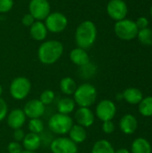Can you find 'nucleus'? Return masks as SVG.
<instances>
[{"instance_id": "nucleus-29", "label": "nucleus", "mask_w": 152, "mask_h": 153, "mask_svg": "<svg viewBox=\"0 0 152 153\" xmlns=\"http://www.w3.org/2000/svg\"><path fill=\"white\" fill-rule=\"evenodd\" d=\"M56 95L55 92L51 90H45L41 92L40 96H39V100L45 105H50L51 103H53V101L55 100Z\"/></svg>"}, {"instance_id": "nucleus-33", "label": "nucleus", "mask_w": 152, "mask_h": 153, "mask_svg": "<svg viewBox=\"0 0 152 153\" xmlns=\"http://www.w3.org/2000/svg\"><path fill=\"white\" fill-rule=\"evenodd\" d=\"M102 130L105 134H111L115 131V124L113 123L112 120L105 121L103 122V125H102Z\"/></svg>"}, {"instance_id": "nucleus-6", "label": "nucleus", "mask_w": 152, "mask_h": 153, "mask_svg": "<svg viewBox=\"0 0 152 153\" xmlns=\"http://www.w3.org/2000/svg\"><path fill=\"white\" fill-rule=\"evenodd\" d=\"M31 90V83L30 80L23 76L14 78L10 84V94L13 99L16 100H22L28 97Z\"/></svg>"}, {"instance_id": "nucleus-4", "label": "nucleus", "mask_w": 152, "mask_h": 153, "mask_svg": "<svg viewBox=\"0 0 152 153\" xmlns=\"http://www.w3.org/2000/svg\"><path fill=\"white\" fill-rule=\"evenodd\" d=\"M47 125L51 132L56 134L64 135L69 133L73 125V121L69 115H65L57 112L49 118Z\"/></svg>"}, {"instance_id": "nucleus-26", "label": "nucleus", "mask_w": 152, "mask_h": 153, "mask_svg": "<svg viewBox=\"0 0 152 153\" xmlns=\"http://www.w3.org/2000/svg\"><path fill=\"white\" fill-rule=\"evenodd\" d=\"M97 73V66L89 62L88 64L82 65V66H80L79 68V75L82 78V79H90L92 78Z\"/></svg>"}, {"instance_id": "nucleus-40", "label": "nucleus", "mask_w": 152, "mask_h": 153, "mask_svg": "<svg viewBox=\"0 0 152 153\" xmlns=\"http://www.w3.org/2000/svg\"><path fill=\"white\" fill-rule=\"evenodd\" d=\"M151 17H152V5H151Z\"/></svg>"}, {"instance_id": "nucleus-13", "label": "nucleus", "mask_w": 152, "mask_h": 153, "mask_svg": "<svg viewBox=\"0 0 152 153\" xmlns=\"http://www.w3.org/2000/svg\"><path fill=\"white\" fill-rule=\"evenodd\" d=\"M77 125L86 127H90L95 121V115L90 108H79L74 114Z\"/></svg>"}, {"instance_id": "nucleus-14", "label": "nucleus", "mask_w": 152, "mask_h": 153, "mask_svg": "<svg viewBox=\"0 0 152 153\" xmlns=\"http://www.w3.org/2000/svg\"><path fill=\"white\" fill-rule=\"evenodd\" d=\"M26 118L27 117L22 108H14L7 114V125L13 130L19 129L23 126Z\"/></svg>"}, {"instance_id": "nucleus-2", "label": "nucleus", "mask_w": 152, "mask_h": 153, "mask_svg": "<svg viewBox=\"0 0 152 153\" xmlns=\"http://www.w3.org/2000/svg\"><path fill=\"white\" fill-rule=\"evenodd\" d=\"M97 27L91 21H83L75 30V42L78 48L88 49L92 47L97 39Z\"/></svg>"}, {"instance_id": "nucleus-31", "label": "nucleus", "mask_w": 152, "mask_h": 153, "mask_svg": "<svg viewBox=\"0 0 152 153\" xmlns=\"http://www.w3.org/2000/svg\"><path fill=\"white\" fill-rule=\"evenodd\" d=\"M13 6V0H0V13L9 12Z\"/></svg>"}, {"instance_id": "nucleus-27", "label": "nucleus", "mask_w": 152, "mask_h": 153, "mask_svg": "<svg viewBox=\"0 0 152 153\" xmlns=\"http://www.w3.org/2000/svg\"><path fill=\"white\" fill-rule=\"evenodd\" d=\"M137 38L139 41L145 46H151L152 45V30L150 28H144L139 30Z\"/></svg>"}, {"instance_id": "nucleus-36", "label": "nucleus", "mask_w": 152, "mask_h": 153, "mask_svg": "<svg viewBox=\"0 0 152 153\" xmlns=\"http://www.w3.org/2000/svg\"><path fill=\"white\" fill-rule=\"evenodd\" d=\"M137 27L139 30H142V29H144V28H147L148 25H149V21L146 17L144 16H142V17H139L137 19V21L135 22Z\"/></svg>"}, {"instance_id": "nucleus-32", "label": "nucleus", "mask_w": 152, "mask_h": 153, "mask_svg": "<svg viewBox=\"0 0 152 153\" xmlns=\"http://www.w3.org/2000/svg\"><path fill=\"white\" fill-rule=\"evenodd\" d=\"M8 114V106L4 99L0 97V122L6 118Z\"/></svg>"}, {"instance_id": "nucleus-8", "label": "nucleus", "mask_w": 152, "mask_h": 153, "mask_svg": "<svg viewBox=\"0 0 152 153\" xmlns=\"http://www.w3.org/2000/svg\"><path fill=\"white\" fill-rule=\"evenodd\" d=\"M29 11L36 21H44L51 13V7L47 0H30Z\"/></svg>"}, {"instance_id": "nucleus-12", "label": "nucleus", "mask_w": 152, "mask_h": 153, "mask_svg": "<svg viewBox=\"0 0 152 153\" xmlns=\"http://www.w3.org/2000/svg\"><path fill=\"white\" fill-rule=\"evenodd\" d=\"M46 106L39 100H29L23 108V112L26 117L30 119L32 118H40L45 113Z\"/></svg>"}, {"instance_id": "nucleus-35", "label": "nucleus", "mask_w": 152, "mask_h": 153, "mask_svg": "<svg viewBox=\"0 0 152 153\" xmlns=\"http://www.w3.org/2000/svg\"><path fill=\"white\" fill-rule=\"evenodd\" d=\"M24 136H25V133L24 131L22 129V128H19V129H15L13 130V138L15 142H22V140L24 139Z\"/></svg>"}, {"instance_id": "nucleus-18", "label": "nucleus", "mask_w": 152, "mask_h": 153, "mask_svg": "<svg viewBox=\"0 0 152 153\" xmlns=\"http://www.w3.org/2000/svg\"><path fill=\"white\" fill-rule=\"evenodd\" d=\"M70 60L76 65L82 66L86 64H88L90 62V56L89 54L87 53V51L83 48H73L69 55Z\"/></svg>"}, {"instance_id": "nucleus-9", "label": "nucleus", "mask_w": 152, "mask_h": 153, "mask_svg": "<svg viewBox=\"0 0 152 153\" xmlns=\"http://www.w3.org/2000/svg\"><path fill=\"white\" fill-rule=\"evenodd\" d=\"M50 151L52 153H78V147L69 137H58L50 143Z\"/></svg>"}, {"instance_id": "nucleus-11", "label": "nucleus", "mask_w": 152, "mask_h": 153, "mask_svg": "<svg viewBox=\"0 0 152 153\" xmlns=\"http://www.w3.org/2000/svg\"><path fill=\"white\" fill-rule=\"evenodd\" d=\"M107 12L111 19L118 22L125 19L128 7L124 0H110L107 5Z\"/></svg>"}, {"instance_id": "nucleus-39", "label": "nucleus", "mask_w": 152, "mask_h": 153, "mask_svg": "<svg viewBox=\"0 0 152 153\" xmlns=\"http://www.w3.org/2000/svg\"><path fill=\"white\" fill-rule=\"evenodd\" d=\"M2 93H3V87H2V85L0 84V96L2 95Z\"/></svg>"}, {"instance_id": "nucleus-20", "label": "nucleus", "mask_w": 152, "mask_h": 153, "mask_svg": "<svg viewBox=\"0 0 152 153\" xmlns=\"http://www.w3.org/2000/svg\"><path fill=\"white\" fill-rule=\"evenodd\" d=\"M69 138L76 144L82 143L87 139V132L86 129L80 126V125H73L72 128L70 129L69 133Z\"/></svg>"}, {"instance_id": "nucleus-16", "label": "nucleus", "mask_w": 152, "mask_h": 153, "mask_svg": "<svg viewBox=\"0 0 152 153\" xmlns=\"http://www.w3.org/2000/svg\"><path fill=\"white\" fill-rule=\"evenodd\" d=\"M41 143L42 142L40 135L30 132L25 134L24 139L22 140V147L24 148V150L30 152H36L37 150H39Z\"/></svg>"}, {"instance_id": "nucleus-15", "label": "nucleus", "mask_w": 152, "mask_h": 153, "mask_svg": "<svg viewBox=\"0 0 152 153\" xmlns=\"http://www.w3.org/2000/svg\"><path fill=\"white\" fill-rule=\"evenodd\" d=\"M138 121L135 117L131 114L125 115L119 122V127L125 134H133L136 131Z\"/></svg>"}, {"instance_id": "nucleus-37", "label": "nucleus", "mask_w": 152, "mask_h": 153, "mask_svg": "<svg viewBox=\"0 0 152 153\" xmlns=\"http://www.w3.org/2000/svg\"><path fill=\"white\" fill-rule=\"evenodd\" d=\"M115 153H130V152L126 149H119L117 151H115Z\"/></svg>"}, {"instance_id": "nucleus-10", "label": "nucleus", "mask_w": 152, "mask_h": 153, "mask_svg": "<svg viewBox=\"0 0 152 153\" xmlns=\"http://www.w3.org/2000/svg\"><path fill=\"white\" fill-rule=\"evenodd\" d=\"M116 114V107L110 100H103L99 101L96 107L95 115L102 122L113 120Z\"/></svg>"}, {"instance_id": "nucleus-19", "label": "nucleus", "mask_w": 152, "mask_h": 153, "mask_svg": "<svg viewBox=\"0 0 152 153\" xmlns=\"http://www.w3.org/2000/svg\"><path fill=\"white\" fill-rule=\"evenodd\" d=\"M123 99L131 105H138L143 99L142 92L137 88H127L122 93Z\"/></svg>"}, {"instance_id": "nucleus-30", "label": "nucleus", "mask_w": 152, "mask_h": 153, "mask_svg": "<svg viewBox=\"0 0 152 153\" xmlns=\"http://www.w3.org/2000/svg\"><path fill=\"white\" fill-rule=\"evenodd\" d=\"M22 145L18 143V142H11L8 146H7V151L8 153H21L23 150H22Z\"/></svg>"}, {"instance_id": "nucleus-17", "label": "nucleus", "mask_w": 152, "mask_h": 153, "mask_svg": "<svg viewBox=\"0 0 152 153\" xmlns=\"http://www.w3.org/2000/svg\"><path fill=\"white\" fill-rule=\"evenodd\" d=\"M30 35L34 40L43 41L47 35V30L45 23L42 21H35L30 27Z\"/></svg>"}, {"instance_id": "nucleus-41", "label": "nucleus", "mask_w": 152, "mask_h": 153, "mask_svg": "<svg viewBox=\"0 0 152 153\" xmlns=\"http://www.w3.org/2000/svg\"><path fill=\"white\" fill-rule=\"evenodd\" d=\"M2 153H8V152H2Z\"/></svg>"}, {"instance_id": "nucleus-5", "label": "nucleus", "mask_w": 152, "mask_h": 153, "mask_svg": "<svg viewBox=\"0 0 152 153\" xmlns=\"http://www.w3.org/2000/svg\"><path fill=\"white\" fill-rule=\"evenodd\" d=\"M114 30L116 35L123 40H132L137 38L139 29L134 21L124 19L116 22Z\"/></svg>"}, {"instance_id": "nucleus-3", "label": "nucleus", "mask_w": 152, "mask_h": 153, "mask_svg": "<svg viewBox=\"0 0 152 153\" xmlns=\"http://www.w3.org/2000/svg\"><path fill=\"white\" fill-rule=\"evenodd\" d=\"M98 92L96 88L88 82L77 86L73 93V100L80 108H90L97 100Z\"/></svg>"}, {"instance_id": "nucleus-28", "label": "nucleus", "mask_w": 152, "mask_h": 153, "mask_svg": "<svg viewBox=\"0 0 152 153\" xmlns=\"http://www.w3.org/2000/svg\"><path fill=\"white\" fill-rule=\"evenodd\" d=\"M28 128L30 133L39 134L44 131V124L40 118H32L29 121Z\"/></svg>"}, {"instance_id": "nucleus-22", "label": "nucleus", "mask_w": 152, "mask_h": 153, "mask_svg": "<svg viewBox=\"0 0 152 153\" xmlns=\"http://www.w3.org/2000/svg\"><path fill=\"white\" fill-rule=\"evenodd\" d=\"M151 143L145 138H137L132 143V153H151Z\"/></svg>"}, {"instance_id": "nucleus-1", "label": "nucleus", "mask_w": 152, "mask_h": 153, "mask_svg": "<svg viewBox=\"0 0 152 153\" xmlns=\"http://www.w3.org/2000/svg\"><path fill=\"white\" fill-rule=\"evenodd\" d=\"M63 52L64 46L60 41L55 39L47 40L39 46L38 49V57L43 65H50L59 60Z\"/></svg>"}, {"instance_id": "nucleus-23", "label": "nucleus", "mask_w": 152, "mask_h": 153, "mask_svg": "<svg viewBox=\"0 0 152 153\" xmlns=\"http://www.w3.org/2000/svg\"><path fill=\"white\" fill-rule=\"evenodd\" d=\"M59 87H60V90L63 94L71 96V95H73V93L77 88V85H76L75 81L73 78L67 76V77H64L60 81Z\"/></svg>"}, {"instance_id": "nucleus-7", "label": "nucleus", "mask_w": 152, "mask_h": 153, "mask_svg": "<svg viewBox=\"0 0 152 153\" xmlns=\"http://www.w3.org/2000/svg\"><path fill=\"white\" fill-rule=\"evenodd\" d=\"M44 21L47 31L52 33L62 32L66 29L68 24L67 17L60 12L50 13Z\"/></svg>"}, {"instance_id": "nucleus-25", "label": "nucleus", "mask_w": 152, "mask_h": 153, "mask_svg": "<svg viewBox=\"0 0 152 153\" xmlns=\"http://www.w3.org/2000/svg\"><path fill=\"white\" fill-rule=\"evenodd\" d=\"M139 105V112L142 116L149 117H152V96L143 98Z\"/></svg>"}, {"instance_id": "nucleus-24", "label": "nucleus", "mask_w": 152, "mask_h": 153, "mask_svg": "<svg viewBox=\"0 0 152 153\" xmlns=\"http://www.w3.org/2000/svg\"><path fill=\"white\" fill-rule=\"evenodd\" d=\"M91 153H115V150L108 141L99 140L94 143Z\"/></svg>"}, {"instance_id": "nucleus-38", "label": "nucleus", "mask_w": 152, "mask_h": 153, "mask_svg": "<svg viewBox=\"0 0 152 153\" xmlns=\"http://www.w3.org/2000/svg\"><path fill=\"white\" fill-rule=\"evenodd\" d=\"M21 153H36V152H30V151H26V150H24V151H22Z\"/></svg>"}, {"instance_id": "nucleus-34", "label": "nucleus", "mask_w": 152, "mask_h": 153, "mask_svg": "<svg viewBox=\"0 0 152 153\" xmlns=\"http://www.w3.org/2000/svg\"><path fill=\"white\" fill-rule=\"evenodd\" d=\"M35 19L34 17L29 13H26L25 15H23V17L22 18V23L26 26V27H30L34 22H35Z\"/></svg>"}, {"instance_id": "nucleus-21", "label": "nucleus", "mask_w": 152, "mask_h": 153, "mask_svg": "<svg viewBox=\"0 0 152 153\" xmlns=\"http://www.w3.org/2000/svg\"><path fill=\"white\" fill-rule=\"evenodd\" d=\"M75 105L76 104H75L73 99L69 98V97H65V98H62L61 100H59L56 108H57L58 113L69 115L74 110Z\"/></svg>"}]
</instances>
